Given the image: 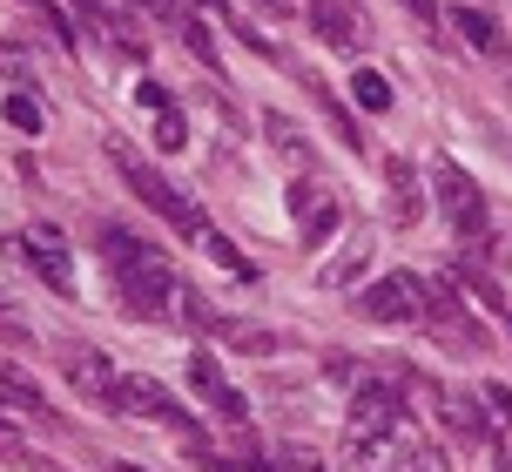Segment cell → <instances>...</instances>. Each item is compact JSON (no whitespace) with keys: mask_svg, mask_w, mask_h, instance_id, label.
<instances>
[{"mask_svg":"<svg viewBox=\"0 0 512 472\" xmlns=\"http://www.w3.org/2000/svg\"><path fill=\"white\" fill-rule=\"evenodd\" d=\"M102 257L115 263V290H122V304L135 317H169L182 304V284L176 270H169V257L162 250H149L135 230H102Z\"/></svg>","mask_w":512,"mask_h":472,"instance_id":"6da1fadb","label":"cell"},{"mask_svg":"<svg viewBox=\"0 0 512 472\" xmlns=\"http://www.w3.org/2000/svg\"><path fill=\"white\" fill-rule=\"evenodd\" d=\"M108 162H115V169H122V183L135 189V196H142V203H149V210L162 216V223H176V230L189 236V243H203V236H209L203 210H196V203H189V196H182V189L169 183V176H155L149 162H135V156H128V149H122V142L108 149Z\"/></svg>","mask_w":512,"mask_h":472,"instance_id":"7a4b0ae2","label":"cell"},{"mask_svg":"<svg viewBox=\"0 0 512 472\" xmlns=\"http://www.w3.org/2000/svg\"><path fill=\"white\" fill-rule=\"evenodd\" d=\"M432 196H438V210H445V223H452V230H459L465 243L479 250V243H486V223H492L486 189L472 183V176H465L452 156H438V162H432Z\"/></svg>","mask_w":512,"mask_h":472,"instance_id":"3957f363","label":"cell"},{"mask_svg":"<svg viewBox=\"0 0 512 472\" xmlns=\"http://www.w3.org/2000/svg\"><path fill=\"white\" fill-rule=\"evenodd\" d=\"M115 412H122V419H155V425H169V432H182V439H196V419L182 412L176 392H169L162 378H149V371H122Z\"/></svg>","mask_w":512,"mask_h":472,"instance_id":"277c9868","label":"cell"},{"mask_svg":"<svg viewBox=\"0 0 512 472\" xmlns=\"http://www.w3.org/2000/svg\"><path fill=\"white\" fill-rule=\"evenodd\" d=\"M7 250H14V257H21L27 270L54 290V297H75V277H68V236L54 230V223H27Z\"/></svg>","mask_w":512,"mask_h":472,"instance_id":"5b68a950","label":"cell"},{"mask_svg":"<svg viewBox=\"0 0 512 472\" xmlns=\"http://www.w3.org/2000/svg\"><path fill=\"white\" fill-rule=\"evenodd\" d=\"M358 304H364V317H378V324H425V284H418V277H405V270L378 277Z\"/></svg>","mask_w":512,"mask_h":472,"instance_id":"8992f818","label":"cell"},{"mask_svg":"<svg viewBox=\"0 0 512 472\" xmlns=\"http://www.w3.org/2000/svg\"><path fill=\"white\" fill-rule=\"evenodd\" d=\"M61 371H68V385H75L88 405H102L115 412V392H122V371L108 365L102 351H88V344H61Z\"/></svg>","mask_w":512,"mask_h":472,"instance_id":"52a82bcc","label":"cell"},{"mask_svg":"<svg viewBox=\"0 0 512 472\" xmlns=\"http://www.w3.org/2000/svg\"><path fill=\"white\" fill-rule=\"evenodd\" d=\"M290 210L304 216V223H297L304 250H317V243H324V236L344 223V196H331V189L317 183V176H297V183H290Z\"/></svg>","mask_w":512,"mask_h":472,"instance_id":"ba28073f","label":"cell"},{"mask_svg":"<svg viewBox=\"0 0 512 472\" xmlns=\"http://www.w3.org/2000/svg\"><path fill=\"white\" fill-rule=\"evenodd\" d=\"M304 14H310V27H317V41H331V48H344V54L371 48V21L358 14V0H310Z\"/></svg>","mask_w":512,"mask_h":472,"instance_id":"9c48e42d","label":"cell"},{"mask_svg":"<svg viewBox=\"0 0 512 472\" xmlns=\"http://www.w3.org/2000/svg\"><path fill=\"white\" fill-rule=\"evenodd\" d=\"M425 331H432V338H452L459 351H479V344H486L479 331H472L465 304H459V297H452L445 284H425Z\"/></svg>","mask_w":512,"mask_h":472,"instance_id":"30bf717a","label":"cell"},{"mask_svg":"<svg viewBox=\"0 0 512 472\" xmlns=\"http://www.w3.org/2000/svg\"><path fill=\"white\" fill-rule=\"evenodd\" d=\"M189 392L203 398L209 412H223L230 425H243V412H250V405H243V392H236L230 378L216 371V358H209V351H196V358H189Z\"/></svg>","mask_w":512,"mask_h":472,"instance_id":"8fae6325","label":"cell"},{"mask_svg":"<svg viewBox=\"0 0 512 472\" xmlns=\"http://www.w3.org/2000/svg\"><path fill=\"white\" fill-rule=\"evenodd\" d=\"M384 210H391V223H398V230H411V223H425L418 169H411L405 156H391V162H384Z\"/></svg>","mask_w":512,"mask_h":472,"instance_id":"7c38bea8","label":"cell"},{"mask_svg":"<svg viewBox=\"0 0 512 472\" xmlns=\"http://www.w3.org/2000/svg\"><path fill=\"white\" fill-rule=\"evenodd\" d=\"M486 419H492V472H512V392L506 385H486Z\"/></svg>","mask_w":512,"mask_h":472,"instance_id":"4fadbf2b","label":"cell"},{"mask_svg":"<svg viewBox=\"0 0 512 472\" xmlns=\"http://www.w3.org/2000/svg\"><path fill=\"white\" fill-rule=\"evenodd\" d=\"M75 14H81V21H88V27H95V34H102L108 48H122L128 61H142V41L128 34V21H122V14H108L102 0H75Z\"/></svg>","mask_w":512,"mask_h":472,"instance_id":"5bb4252c","label":"cell"},{"mask_svg":"<svg viewBox=\"0 0 512 472\" xmlns=\"http://www.w3.org/2000/svg\"><path fill=\"white\" fill-rule=\"evenodd\" d=\"M438 412L452 419V439H465V446H479V439L492 432V419L479 412V405H465L459 392H438Z\"/></svg>","mask_w":512,"mask_h":472,"instance_id":"9a60e30c","label":"cell"},{"mask_svg":"<svg viewBox=\"0 0 512 472\" xmlns=\"http://www.w3.org/2000/svg\"><path fill=\"white\" fill-rule=\"evenodd\" d=\"M452 34H465V41H472L479 54H492V61L506 54V41H499V21H486L479 7H452Z\"/></svg>","mask_w":512,"mask_h":472,"instance_id":"2e32d148","label":"cell"},{"mask_svg":"<svg viewBox=\"0 0 512 472\" xmlns=\"http://www.w3.org/2000/svg\"><path fill=\"white\" fill-rule=\"evenodd\" d=\"M203 250H209V257H216V263H223L230 277H243V284H256L250 257H243V250H230V236H216V230H209V236H203Z\"/></svg>","mask_w":512,"mask_h":472,"instance_id":"e0dca14e","label":"cell"},{"mask_svg":"<svg viewBox=\"0 0 512 472\" xmlns=\"http://www.w3.org/2000/svg\"><path fill=\"white\" fill-rule=\"evenodd\" d=\"M351 95H358L364 108H391V81H384L378 68H358V75H351Z\"/></svg>","mask_w":512,"mask_h":472,"instance_id":"ac0fdd59","label":"cell"},{"mask_svg":"<svg viewBox=\"0 0 512 472\" xmlns=\"http://www.w3.org/2000/svg\"><path fill=\"white\" fill-rule=\"evenodd\" d=\"M0 115H7L21 135H41V108H34V95H7V102H0Z\"/></svg>","mask_w":512,"mask_h":472,"instance_id":"d6986e66","label":"cell"},{"mask_svg":"<svg viewBox=\"0 0 512 472\" xmlns=\"http://www.w3.org/2000/svg\"><path fill=\"white\" fill-rule=\"evenodd\" d=\"M270 142H277V149H283V156H290V162H297V169H304V162H310V149H304V135L290 129V122H283V115H270Z\"/></svg>","mask_w":512,"mask_h":472,"instance_id":"ffe728a7","label":"cell"},{"mask_svg":"<svg viewBox=\"0 0 512 472\" xmlns=\"http://www.w3.org/2000/svg\"><path fill=\"white\" fill-rule=\"evenodd\" d=\"M0 392H14V405H27V412H48V405H41V392H34V385H21V371L7 365V358H0Z\"/></svg>","mask_w":512,"mask_h":472,"instance_id":"44dd1931","label":"cell"},{"mask_svg":"<svg viewBox=\"0 0 512 472\" xmlns=\"http://www.w3.org/2000/svg\"><path fill=\"white\" fill-rule=\"evenodd\" d=\"M182 135H189V129H182V115H176V108H162V122H155V142H162V149L176 156V149H182Z\"/></svg>","mask_w":512,"mask_h":472,"instance_id":"7402d4cb","label":"cell"},{"mask_svg":"<svg viewBox=\"0 0 512 472\" xmlns=\"http://www.w3.org/2000/svg\"><path fill=\"white\" fill-rule=\"evenodd\" d=\"M135 7H142V14H155V21H169V27H176L182 14H189L182 0H135Z\"/></svg>","mask_w":512,"mask_h":472,"instance_id":"603a6c76","label":"cell"},{"mask_svg":"<svg viewBox=\"0 0 512 472\" xmlns=\"http://www.w3.org/2000/svg\"><path fill=\"white\" fill-rule=\"evenodd\" d=\"M0 331H7V338H14V344H27V324H21V311H14L7 297H0Z\"/></svg>","mask_w":512,"mask_h":472,"instance_id":"cb8c5ba5","label":"cell"},{"mask_svg":"<svg viewBox=\"0 0 512 472\" xmlns=\"http://www.w3.org/2000/svg\"><path fill=\"white\" fill-rule=\"evenodd\" d=\"M256 14H270V21H290V7H297V0H250Z\"/></svg>","mask_w":512,"mask_h":472,"instance_id":"d4e9b609","label":"cell"},{"mask_svg":"<svg viewBox=\"0 0 512 472\" xmlns=\"http://www.w3.org/2000/svg\"><path fill=\"white\" fill-rule=\"evenodd\" d=\"M411 472H445V459H438V452L425 446V452H418V466H411Z\"/></svg>","mask_w":512,"mask_h":472,"instance_id":"484cf974","label":"cell"},{"mask_svg":"<svg viewBox=\"0 0 512 472\" xmlns=\"http://www.w3.org/2000/svg\"><path fill=\"white\" fill-rule=\"evenodd\" d=\"M196 7H209V14H230V0H196Z\"/></svg>","mask_w":512,"mask_h":472,"instance_id":"4316f807","label":"cell"},{"mask_svg":"<svg viewBox=\"0 0 512 472\" xmlns=\"http://www.w3.org/2000/svg\"><path fill=\"white\" fill-rule=\"evenodd\" d=\"M290 466H297V472H317V466H310V459H290Z\"/></svg>","mask_w":512,"mask_h":472,"instance_id":"83f0119b","label":"cell"},{"mask_svg":"<svg viewBox=\"0 0 512 472\" xmlns=\"http://www.w3.org/2000/svg\"><path fill=\"white\" fill-rule=\"evenodd\" d=\"M499 61H506V75H512V48H506V54H499Z\"/></svg>","mask_w":512,"mask_h":472,"instance_id":"f1b7e54d","label":"cell"}]
</instances>
